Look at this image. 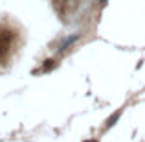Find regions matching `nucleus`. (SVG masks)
<instances>
[{
	"instance_id": "f03ea898",
	"label": "nucleus",
	"mask_w": 145,
	"mask_h": 142,
	"mask_svg": "<svg viewBox=\"0 0 145 142\" xmlns=\"http://www.w3.org/2000/svg\"><path fill=\"white\" fill-rule=\"evenodd\" d=\"M79 37H81L79 33H74V35H70V37H66V39H63V41L59 43V46H57V53H63V52H66V50L70 48L72 44H74L75 41L79 39Z\"/></svg>"
},
{
	"instance_id": "7ed1b4c3",
	"label": "nucleus",
	"mask_w": 145,
	"mask_h": 142,
	"mask_svg": "<svg viewBox=\"0 0 145 142\" xmlns=\"http://www.w3.org/2000/svg\"><path fill=\"white\" fill-rule=\"evenodd\" d=\"M120 116H121V109H120V111H116V113H114L112 116H110L108 120H106V127H112V125L116 124V120H118Z\"/></svg>"
},
{
	"instance_id": "20e7f679",
	"label": "nucleus",
	"mask_w": 145,
	"mask_h": 142,
	"mask_svg": "<svg viewBox=\"0 0 145 142\" xmlns=\"http://www.w3.org/2000/svg\"><path fill=\"white\" fill-rule=\"evenodd\" d=\"M57 67V63L53 59H48V61H44V65H42V72H48V70H52V68H55Z\"/></svg>"
},
{
	"instance_id": "f257e3e1",
	"label": "nucleus",
	"mask_w": 145,
	"mask_h": 142,
	"mask_svg": "<svg viewBox=\"0 0 145 142\" xmlns=\"http://www.w3.org/2000/svg\"><path fill=\"white\" fill-rule=\"evenodd\" d=\"M18 32L9 24L0 22V65L6 63L11 55L15 53V46H17Z\"/></svg>"
},
{
	"instance_id": "423d86ee",
	"label": "nucleus",
	"mask_w": 145,
	"mask_h": 142,
	"mask_svg": "<svg viewBox=\"0 0 145 142\" xmlns=\"http://www.w3.org/2000/svg\"><path fill=\"white\" fill-rule=\"evenodd\" d=\"M85 142H97V140H85Z\"/></svg>"
},
{
	"instance_id": "39448f33",
	"label": "nucleus",
	"mask_w": 145,
	"mask_h": 142,
	"mask_svg": "<svg viewBox=\"0 0 145 142\" xmlns=\"http://www.w3.org/2000/svg\"><path fill=\"white\" fill-rule=\"evenodd\" d=\"M99 2H101V6H105V4H106V0H99Z\"/></svg>"
}]
</instances>
